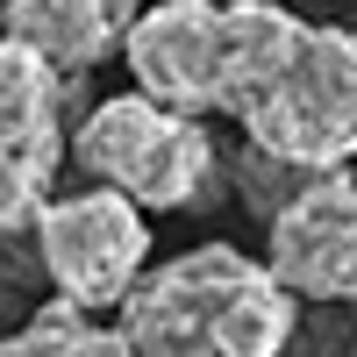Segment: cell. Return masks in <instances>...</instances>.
Listing matches in <instances>:
<instances>
[{
  "label": "cell",
  "instance_id": "7a4b0ae2",
  "mask_svg": "<svg viewBox=\"0 0 357 357\" xmlns=\"http://www.w3.org/2000/svg\"><path fill=\"white\" fill-rule=\"evenodd\" d=\"M114 329L136 357H286L301 301L264 257L236 243H200L143 272Z\"/></svg>",
  "mask_w": 357,
  "mask_h": 357
},
{
  "label": "cell",
  "instance_id": "30bf717a",
  "mask_svg": "<svg viewBox=\"0 0 357 357\" xmlns=\"http://www.w3.org/2000/svg\"><path fill=\"white\" fill-rule=\"evenodd\" d=\"M307 178H314V172H301V165H279V158H264V151H243V200L257 207L264 222H272Z\"/></svg>",
  "mask_w": 357,
  "mask_h": 357
},
{
  "label": "cell",
  "instance_id": "8992f818",
  "mask_svg": "<svg viewBox=\"0 0 357 357\" xmlns=\"http://www.w3.org/2000/svg\"><path fill=\"white\" fill-rule=\"evenodd\" d=\"M264 264L293 301H357V178L314 172L264 222Z\"/></svg>",
  "mask_w": 357,
  "mask_h": 357
},
{
  "label": "cell",
  "instance_id": "ba28073f",
  "mask_svg": "<svg viewBox=\"0 0 357 357\" xmlns=\"http://www.w3.org/2000/svg\"><path fill=\"white\" fill-rule=\"evenodd\" d=\"M143 22V0H8L0 36L36 50L50 72H93L114 50H129V29Z\"/></svg>",
  "mask_w": 357,
  "mask_h": 357
},
{
  "label": "cell",
  "instance_id": "52a82bcc",
  "mask_svg": "<svg viewBox=\"0 0 357 357\" xmlns=\"http://www.w3.org/2000/svg\"><path fill=\"white\" fill-rule=\"evenodd\" d=\"M222 43L229 8L222 0H158L129 29V79L172 114H222Z\"/></svg>",
  "mask_w": 357,
  "mask_h": 357
},
{
  "label": "cell",
  "instance_id": "277c9868",
  "mask_svg": "<svg viewBox=\"0 0 357 357\" xmlns=\"http://www.w3.org/2000/svg\"><path fill=\"white\" fill-rule=\"evenodd\" d=\"M29 236H36V272L57 286V301L86 314H107V307L122 314V301L151 272V222L114 186L57 193Z\"/></svg>",
  "mask_w": 357,
  "mask_h": 357
},
{
  "label": "cell",
  "instance_id": "6da1fadb",
  "mask_svg": "<svg viewBox=\"0 0 357 357\" xmlns=\"http://www.w3.org/2000/svg\"><path fill=\"white\" fill-rule=\"evenodd\" d=\"M222 114L279 165L343 172L357 158V29L301 22L293 8H229Z\"/></svg>",
  "mask_w": 357,
  "mask_h": 357
},
{
  "label": "cell",
  "instance_id": "7c38bea8",
  "mask_svg": "<svg viewBox=\"0 0 357 357\" xmlns=\"http://www.w3.org/2000/svg\"><path fill=\"white\" fill-rule=\"evenodd\" d=\"M0 22H8V0H0Z\"/></svg>",
  "mask_w": 357,
  "mask_h": 357
},
{
  "label": "cell",
  "instance_id": "9c48e42d",
  "mask_svg": "<svg viewBox=\"0 0 357 357\" xmlns=\"http://www.w3.org/2000/svg\"><path fill=\"white\" fill-rule=\"evenodd\" d=\"M0 357H136V350L100 314H86L72 301H43L0 336Z\"/></svg>",
  "mask_w": 357,
  "mask_h": 357
},
{
  "label": "cell",
  "instance_id": "8fae6325",
  "mask_svg": "<svg viewBox=\"0 0 357 357\" xmlns=\"http://www.w3.org/2000/svg\"><path fill=\"white\" fill-rule=\"evenodd\" d=\"M222 8H286V0H222Z\"/></svg>",
  "mask_w": 357,
  "mask_h": 357
},
{
  "label": "cell",
  "instance_id": "5b68a950",
  "mask_svg": "<svg viewBox=\"0 0 357 357\" xmlns=\"http://www.w3.org/2000/svg\"><path fill=\"white\" fill-rule=\"evenodd\" d=\"M72 158V79L0 36V236L36 229Z\"/></svg>",
  "mask_w": 357,
  "mask_h": 357
},
{
  "label": "cell",
  "instance_id": "3957f363",
  "mask_svg": "<svg viewBox=\"0 0 357 357\" xmlns=\"http://www.w3.org/2000/svg\"><path fill=\"white\" fill-rule=\"evenodd\" d=\"M72 165L93 178V186L129 193L143 215H172V207H193L215 186V136H207L193 114H172L151 93H107L100 107H86L72 122Z\"/></svg>",
  "mask_w": 357,
  "mask_h": 357
},
{
  "label": "cell",
  "instance_id": "4fadbf2b",
  "mask_svg": "<svg viewBox=\"0 0 357 357\" xmlns=\"http://www.w3.org/2000/svg\"><path fill=\"white\" fill-rule=\"evenodd\" d=\"M350 357H357V350H350Z\"/></svg>",
  "mask_w": 357,
  "mask_h": 357
}]
</instances>
